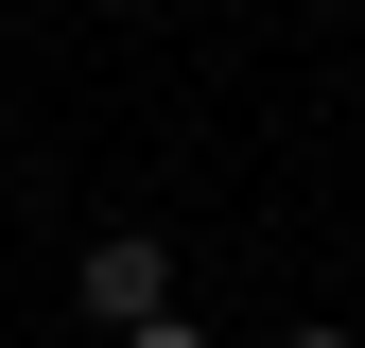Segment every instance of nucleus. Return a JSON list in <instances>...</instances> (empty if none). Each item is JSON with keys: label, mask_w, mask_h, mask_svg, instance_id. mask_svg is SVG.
Returning a JSON list of instances; mask_svg holds the SVG:
<instances>
[{"label": "nucleus", "mask_w": 365, "mask_h": 348, "mask_svg": "<svg viewBox=\"0 0 365 348\" xmlns=\"http://www.w3.org/2000/svg\"><path fill=\"white\" fill-rule=\"evenodd\" d=\"M70 296H87L105 331H157V314H174V261H157L140 227H122V244H87V261H70Z\"/></svg>", "instance_id": "f257e3e1"}, {"label": "nucleus", "mask_w": 365, "mask_h": 348, "mask_svg": "<svg viewBox=\"0 0 365 348\" xmlns=\"http://www.w3.org/2000/svg\"><path fill=\"white\" fill-rule=\"evenodd\" d=\"M122 348H209V331H192V314H157V331H122Z\"/></svg>", "instance_id": "f03ea898"}, {"label": "nucleus", "mask_w": 365, "mask_h": 348, "mask_svg": "<svg viewBox=\"0 0 365 348\" xmlns=\"http://www.w3.org/2000/svg\"><path fill=\"white\" fill-rule=\"evenodd\" d=\"M296 348H348V331H296Z\"/></svg>", "instance_id": "7ed1b4c3"}]
</instances>
